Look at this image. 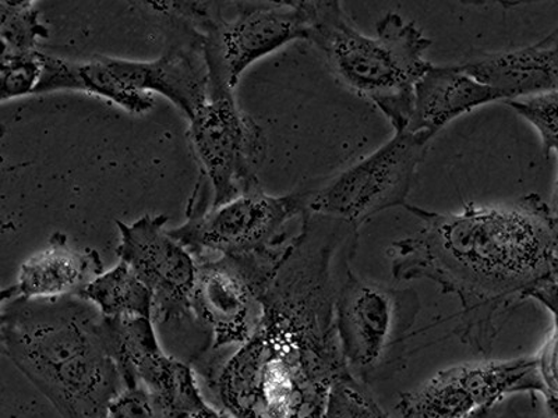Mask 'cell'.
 Instances as JSON below:
<instances>
[{
  "label": "cell",
  "mask_w": 558,
  "mask_h": 418,
  "mask_svg": "<svg viewBox=\"0 0 558 418\" xmlns=\"http://www.w3.org/2000/svg\"><path fill=\"white\" fill-rule=\"evenodd\" d=\"M497 407L496 405L495 407H490V409L477 411L475 415L466 418H500V410H498Z\"/></svg>",
  "instance_id": "obj_28"
},
{
  "label": "cell",
  "mask_w": 558,
  "mask_h": 418,
  "mask_svg": "<svg viewBox=\"0 0 558 418\" xmlns=\"http://www.w3.org/2000/svg\"><path fill=\"white\" fill-rule=\"evenodd\" d=\"M546 402L547 418H558V396L550 392L543 393Z\"/></svg>",
  "instance_id": "obj_26"
},
{
  "label": "cell",
  "mask_w": 558,
  "mask_h": 418,
  "mask_svg": "<svg viewBox=\"0 0 558 418\" xmlns=\"http://www.w3.org/2000/svg\"><path fill=\"white\" fill-rule=\"evenodd\" d=\"M421 229L388 248L397 281L425 279L462 307L463 341L485 346L497 323L537 283L551 275L558 229L549 204L537 194L460 212L408 206Z\"/></svg>",
  "instance_id": "obj_2"
},
{
  "label": "cell",
  "mask_w": 558,
  "mask_h": 418,
  "mask_svg": "<svg viewBox=\"0 0 558 418\" xmlns=\"http://www.w3.org/2000/svg\"><path fill=\"white\" fill-rule=\"evenodd\" d=\"M549 207H550L551 217H553V219H555V223L558 229V176H557V181L555 184V188H553L551 201L549 204Z\"/></svg>",
  "instance_id": "obj_27"
},
{
  "label": "cell",
  "mask_w": 558,
  "mask_h": 418,
  "mask_svg": "<svg viewBox=\"0 0 558 418\" xmlns=\"http://www.w3.org/2000/svg\"><path fill=\"white\" fill-rule=\"evenodd\" d=\"M101 273L104 263L97 250L70 246L68 236L57 232L44 250L22 263L16 283L2 292V303L77 297Z\"/></svg>",
  "instance_id": "obj_14"
},
{
  "label": "cell",
  "mask_w": 558,
  "mask_h": 418,
  "mask_svg": "<svg viewBox=\"0 0 558 418\" xmlns=\"http://www.w3.org/2000/svg\"><path fill=\"white\" fill-rule=\"evenodd\" d=\"M107 418H168L144 388L128 386L112 402Z\"/></svg>",
  "instance_id": "obj_24"
},
{
  "label": "cell",
  "mask_w": 558,
  "mask_h": 418,
  "mask_svg": "<svg viewBox=\"0 0 558 418\" xmlns=\"http://www.w3.org/2000/svg\"><path fill=\"white\" fill-rule=\"evenodd\" d=\"M526 298L539 302L550 311L553 317V332L543 346L537 362H539V372L546 391L558 396V283L553 275L546 278L545 281L537 283L525 295Z\"/></svg>",
  "instance_id": "obj_21"
},
{
  "label": "cell",
  "mask_w": 558,
  "mask_h": 418,
  "mask_svg": "<svg viewBox=\"0 0 558 418\" xmlns=\"http://www.w3.org/2000/svg\"><path fill=\"white\" fill-rule=\"evenodd\" d=\"M43 76L41 52L0 57V99L32 96Z\"/></svg>",
  "instance_id": "obj_23"
},
{
  "label": "cell",
  "mask_w": 558,
  "mask_h": 418,
  "mask_svg": "<svg viewBox=\"0 0 558 418\" xmlns=\"http://www.w3.org/2000/svg\"><path fill=\"white\" fill-rule=\"evenodd\" d=\"M306 213L307 190L270 196L258 187L222 206L187 216L182 226L169 233L196 260L246 256L288 247L299 232H291L292 222Z\"/></svg>",
  "instance_id": "obj_7"
},
{
  "label": "cell",
  "mask_w": 558,
  "mask_h": 418,
  "mask_svg": "<svg viewBox=\"0 0 558 418\" xmlns=\"http://www.w3.org/2000/svg\"><path fill=\"white\" fill-rule=\"evenodd\" d=\"M460 66L505 101L558 91V27L530 47L483 54Z\"/></svg>",
  "instance_id": "obj_16"
},
{
  "label": "cell",
  "mask_w": 558,
  "mask_h": 418,
  "mask_svg": "<svg viewBox=\"0 0 558 418\" xmlns=\"http://www.w3.org/2000/svg\"><path fill=\"white\" fill-rule=\"evenodd\" d=\"M77 297L92 303L109 320L134 317L154 320L156 314L153 292L123 261L94 279Z\"/></svg>",
  "instance_id": "obj_18"
},
{
  "label": "cell",
  "mask_w": 558,
  "mask_h": 418,
  "mask_svg": "<svg viewBox=\"0 0 558 418\" xmlns=\"http://www.w3.org/2000/svg\"><path fill=\"white\" fill-rule=\"evenodd\" d=\"M0 343L62 418H107L128 388L107 318L83 298L3 302Z\"/></svg>",
  "instance_id": "obj_3"
},
{
  "label": "cell",
  "mask_w": 558,
  "mask_h": 418,
  "mask_svg": "<svg viewBox=\"0 0 558 418\" xmlns=\"http://www.w3.org/2000/svg\"><path fill=\"white\" fill-rule=\"evenodd\" d=\"M324 418H390L351 370L332 383Z\"/></svg>",
  "instance_id": "obj_20"
},
{
  "label": "cell",
  "mask_w": 558,
  "mask_h": 418,
  "mask_svg": "<svg viewBox=\"0 0 558 418\" xmlns=\"http://www.w3.org/2000/svg\"><path fill=\"white\" fill-rule=\"evenodd\" d=\"M191 28V41L172 45L156 61L102 57L104 61L129 89L149 96L151 93L161 94L191 121L209 101L208 69L201 35L196 28Z\"/></svg>",
  "instance_id": "obj_13"
},
{
  "label": "cell",
  "mask_w": 558,
  "mask_h": 418,
  "mask_svg": "<svg viewBox=\"0 0 558 418\" xmlns=\"http://www.w3.org/2000/svg\"><path fill=\"white\" fill-rule=\"evenodd\" d=\"M416 295L345 272L338 293L336 320L341 351L351 370H371L380 362L393 336L410 327Z\"/></svg>",
  "instance_id": "obj_12"
},
{
  "label": "cell",
  "mask_w": 558,
  "mask_h": 418,
  "mask_svg": "<svg viewBox=\"0 0 558 418\" xmlns=\"http://www.w3.org/2000/svg\"><path fill=\"white\" fill-rule=\"evenodd\" d=\"M186 418H233L228 415L227 411L219 409L218 406H214L211 402H207L206 405L202 406L201 409L193 411Z\"/></svg>",
  "instance_id": "obj_25"
},
{
  "label": "cell",
  "mask_w": 558,
  "mask_h": 418,
  "mask_svg": "<svg viewBox=\"0 0 558 418\" xmlns=\"http://www.w3.org/2000/svg\"><path fill=\"white\" fill-rule=\"evenodd\" d=\"M43 76L35 96L54 91H82L109 99L131 113H146L154 108L149 94L132 91L112 73L102 57L72 62L41 52Z\"/></svg>",
  "instance_id": "obj_17"
},
{
  "label": "cell",
  "mask_w": 558,
  "mask_h": 418,
  "mask_svg": "<svg viewBox=\"0 0 558 418\" xmlns=\"http://www.w3.org/2000/svg\"><path fill=\"white\" fill-rule=\"evenodd\" d=\"M505 101L497 89L487 86L458 66H435L418 79L413 97V111L407 132L427 142L473 109Z\"/></svg>",
  "instance_id": "obj_15"
},
{
  "label": "cell",
  "mask_w": 558,
  "mask_h": 418,
  "mask_svg": "<svg viewBox=\"0 0 558 418\" xmlns=\"http://www.w3.org/2000/svg\"><path fill=\"white\" fill-rule=\"evenodd\" d=\"M357 246V228L303 217L263 293L256 332L206 381L219 409L233 418H324L332 383L351 370L338 340L333 271Z\"/></svg>",
  "instance_id": "obj_1"
},
{
  "label": "cell",
  "mask_w": 558,
  "mask_h": 418,
  "mask_svg": "<svg viewBox=\"0 0 558 418\" xmlns=\"http://www.w3.org/2000/svg\"><path fill=\"white\" fill-rule=\"evenodd\" d=\"M289 246L246 256L196 260L191 312L192 320L206 333L207 345L193 365L204 381L216 374L223 351H232V355L256 332L263 314V293Z\"/></svg>",
  "instance_id": "obj_6"
},
{
  "label": "cell",
  "mask_w": 558,
  "mask_h": 418,
  "mask_svg": "<svg viewBox=\"0 0 558 418\" xmlns=\"http://www.w3.org/2000/svg\"><path fill=\"white\" fill-rule=\"evenodd\" d=\"M187 137L204 182L196 193L209 208L260 187L257 174L267 158V137L233 96L209 99L191 119Z\"/></svg>",
  "instance_id": "obj_9"
},
{
  "label": "cell",
  "mask_w": 558,
  "mask_h": 418,
  "mask_svg": "<svg viewBox=\"0 0 558 418\" xmlns=\"http://www.w3.org/2000/svg\"><path fill=\"white\" fill-rule=\"evenodd\" d=\"M48 35V28L39 22L37 3L32 0L0 2V57L38 52L39 41L47 39Z\"/></svg>",
  "instance_id": "obj_19"
},
{
  "label": "cell",
  "mask_w": 558,
  "mask_h": 418,
  "mask_svg": "<svg viewBox=\"0 0 558 418\" xmlns=\"http://www.w3.org/2000/svg\"><path fill=\"white\" fill-rule=\"evenodd\" d=\"M166 216H144L132 223L117 222L119 261L146 283L153 292L159 323L192 318L191 300L196 282L197 261L167 231Z\"/></svg>",
  "instance_id": "obj_11"
},
{
  "label": "cell",
  "mask_w": 558,
  "mask_h": 418,
  "mask_svg": "<svg viewBox=\"0 0 558 418\" xmlns=\"http://www.w3.org/2000/svg\"><path fill=\"white\" fill-rule=\"evenodd\" d=\"M537 356L447 368L401 396L400 418H466L517 393H545Z\"/></svg>",
  "instance_id": "obj_10"
},
{
  "label": "cell",
  "mask_w": 558,
  "mask_h": 418,
  "mask_svg": "<svg viewBox=\"0 0 558 418\" xmlns=\"http://www.w3.org/2000/svg\"><path fill=\"white\" fill-rule=\"evenodd\" d=\"M311 41L337 78L375 104L397 132L411 122L415 87L432 63L425 59L432 39L413 22L388 13L378 20L376 37L359 32L337 0L308 2Z\"/></svg>",
  "instance_id": "obj_4"
},
{
  "label": "cell",
  "mask_w": 558,
  "mask_h": 418,
  "mask_svg": "<svg viewBox=\"0 0 558 418\" xmlns=\"http://www.w3.org/2000/svg\"><path fill=\"white\" fill-rule=\"evenodd\" d=\"M428 143L417 134L397 132L372 156L307 190V212L361 229L387 209L407 208Z\"/></svg>",
  "instance_id": "obj_8"
},
{
  "label": "cell",
  "mask_w": 558,
  "mask_h": 418,
  "mask_svg": "<svg viewBox=\"0 0 558 418\" xmlns=\"http://www.w3.org/2000/svg\"><path fill=\"white\" fill-rule=\"evenodd\" d=\"M507 103L539 133L546 157L550 152H556L558 157V91L537 94Z\"/></svg>",
  "instance_id": "obj_22"
},
{
  "label": "cell",
  "mask_w": 558,
  "mask_h": 418,
  "mask_svg": "<svg viewBox=\"0 0 558 418\" xmlns=\"http://www.w3.org/2000/svg\"><path fill=\"white\" fill-rule=\"evenodd\" d=\"M153 9L191 24L202 39L209 77V99L232 97L253 63L293 41L311 39L308 2L235 3L226 20L216 2H151Z\"/></svg>",
  "instance_id": "obj_5"
},
{
  "label": "cell",
  "mask_w": 558,
  "mask_h": 418,
  "mask_svg": "<svg viewBox=\"0 0 558 418\" xmlns=\"http://www.w3.org/2000/svg\"><path fill=\"white\" fill-rule=\"evenodd\" d=\"M551 275H553V278L556 279V281L558 283V256H557L555 262H553Z\"/></svg>",
  "instance_id": "obj_29"
}]
</instances>
